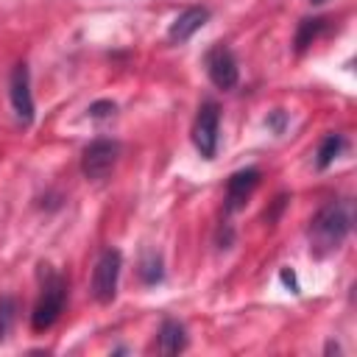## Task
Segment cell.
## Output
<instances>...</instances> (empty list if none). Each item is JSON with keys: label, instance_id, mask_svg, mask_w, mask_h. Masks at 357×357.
I'll return each mask as SVG.
<instances>
[{"label": "cell", "instance_id": "1", "mask_svg": "<svg viewBox=\"0 0 357 357\" xmlns=\"http://www.w3.org/2000/svg\"><path fill=\"white\" fill-rule=\"evenodd\" d=\"M351 229V209L346 201H329L310 220V248L315 257H326L340 248Z\"/></svg>", "mask_w": 357, "mask_h": 357}, {"label": "cell", "instance_id": "2", "mask_svg": "<svg viewBox=\"0 0 357 357\" xmlns=\"http://www.w3.org/2000/svg\"><path fill=\"white\" fill-rule=\"evenodd\" d=\"M39 276H42V287H39V298H36L33 312H31L33 332L50 329L59 321V315L64 310V301H67V279L61 273H56L50 265H42Z\"/></svg>", "mask_w": 357, "mask_h": 357}, {"label": "cell", "instance_id": "3", "mask_svg": "<svg viewBox=\"0 0 357 357\" xmlns=\"http://www.w3.org/2000/svg\"><path fill=\"white\" fill-rule=\"evenodd\" d=\"M218 134H220V109L215 100H204L198 106V114L192 123V145L204 159H215Z\"/></svg>", "mask_w": 357, "mask_h": 357}, {"label": "cell", "instance_id": "4", "mask_svg": "<svg viewBox=\"0 0 357 357\" xmlns=\"http://www.w3.org/2000/svg\"><path fill=\"white\" fill-rule=\"evenodd\" d=\"M120 268H123V254L117 248H106L92 271V296L98 304H109L117 296V282H120Z\"/></svg>", "mask_w": 357, "mask_h": 357}, {"label": "cell", "instance_id": "5", "mask_svg": "<svg viewBox=\"0 0 357 357\" xmlns=\"http://www.w3.org/2000/svg\"><path fill=\"white\" fill-rule=\"evenodd\" d=\"M120 156V145L114 139H95L84 148V156H81V170L86 178L92 181H100L112 173L114 162Z\"/></svg>", "mask_w": 357, "mask_h": 357}, {"label": "cell", "instance_id": "6", "mask_svg": "<svg viewBox=\"0 0 357 357\" xmlns=\"http://www.w3.org/2000/svg\"><path fill=\"white\" fill-rule=\"evenodd\" d=\"M8 98H11L14 117L22 126H31L33 123V95H31V73H28L25 61L14 64V70L8 75Z\"/></svg>", "mask_w": 357, "mask_h": 357}, {"label": "cell", "instance_id": "7", "mask_svg": "<svg viewBox=\"0 0 357 357\" xmlns=\"http://www.w3.org/2000/svg\"><path fill=\"white\" fill-rule=\"evenodd\" d=\"M204 67H206L209 81H212L218 89H234V86H237V78H240L237 59H234V53H231L226 45L209 47L206 56H204Z\"/></svg>", "mask_w": 357, "mask_h": 357}, {"label": "cell", "instance_id": "8", "mask_svg": "<svg viewBox=\"0 0 357 357\" xmlns=\"http://www.w3.org/2000/svg\"><path fill=\"white\" fill-rule=\"evenodd\" d=\"M257 184H259V170L257 167H245V170L231 173V178L226 181V215L237 212L251 198Z\"/></svg>", "mask_w": 357, "mask_h": 357}, {"label": "cell", "instance_id": "9", "mask_svg": "<svg viewBox=\"0 0 357 357\" xmlns=\"http://www.w3.org/2000/svg\"><path fill=\"white\" fill-rule=\"evenodd\" d=\"M209 20V8L206 6H190L184 8L167 28V39L173 45H184L187 39H192V33H198Z\"/></svg>", "mask_w": 357, "mask_h": 357}, {"label": "cell", "instance_id": "10", "mask_svg": "<svg viewBox=\"0 0 357 357\" xmlns=\"http://www.w3.org/2000/svg\"><path fill=\"white\" fill-rule=\"evenodd\" d=\"M184 349H187V332H184V326H181L178 321L167 318V321L162 324V329H159V351H165V354H178V351H184Z\"/></svg>", "mask_w": 357, "mask_h": 357}, {"label": "cell", "instance_id": "11", "mask_svg": "<svg viewBox=\"0 0 357 357\" xmlns=\"http://www.w3.org/2000/svg\"><path fill=\"white\" fill-rule=\"evenodd\" d=\"M346 148V139H343V134H326L324 139H321V145H318V151H315V167L318 170H326L337 156H340V151Z\"/></svg>", "mask_w": 357, "mask_h": 357}, {"label": "cell", "instance_id": "12", "mask_svg": "<svg viewBox=\"0 0 357 357\" xmlns=\"http://www.w3.org/2000/svg\"><path fill=\"white\" fill-rule=\"evenodd\" d=\"M139 279L145 284H159L165 279V265H162V257L156 251H145L142 259H139Z\"/></svg>", "mask_w": 357, "mask_h": 357}, {"label": "cell", "instance_id": "13", "mask_svg": "<svg viewBox=\"0 0 357 357\" xmlns=\"http://www.w3.org/2000/svg\"><path fill=\"white\" fill-rule=\"evenodd\" d=\"M324 22H326V20H321V17H315V20H301L298 33H296V50H298V53L315 42V36L324 31Z\"/></svg>", "mask_w": 357, "mask_h": 357}, {"label": "cell", "instance_id": "14", "mask_svg": "<svg viewBox=\"0 0 357 357\" xmlns=\"http://www.w3.org/2000/svg\"><path fill=\"white\" fill-rule=\"evenodd\" d=\"M14 318H17V304H14V298L0 296V340L8 335V329H11Z\"/></svg>", "mask_w": 357, "mask_h": 357}, {"label": "cell", "instance_id": "15", "mask_svg": "<svg viewBox=\"0 0 357 357\" xmlns=\"http://www.w3.org/2000/svg\"><path fill=\"white\" fill-rule=\"evenodd\" d=\"M287 112H282V109H273V112H268V117H265V126L273 131V134H284V128H287Z\"/></svg>", "mask_w": 357, "mask_h": 357}, {"label": "cell", "instance_id": "16", "mask_svg": "<svg viewBox=\"0 0 357 357\" xmlns=\"http://www.w3.org/2000/svg\"><path fill=\"white\" fill-rule=\"evenodd\" d=\"M114 103L112 100H98V103H92L89 106V117H109V114H114Z\"/></svg>", "mask_w": 357, "mask_h": 357}, {"label": "cell", "instance_id": "17", "mask_svg": "<svg viewBox=\"0 0 357 357\" xmlns=\"http://www.w3.org/2000/svg\"><path fill=\"white\" fill-rule=\"evenodd\" d=\"M279 279L293 290V293H298V282H296V273L290 271V268H282V273H279Z\"/></svg>", "mask_w": 357, "mask_h": 357}, {"label": "cell", "instance_id": "18", "mask_svg": "<svg viewBox=\"0 0 357 357\" xmlns=\"http://www.w3.org/2000/svg\"><path fill=\"white\" fill-rule=\"evenodd\" d=\"M310 3H315V6H318V3H324V0H310Z\"/></svg>", "mask_w": 357, "mask_h": 357}]
</instances>
